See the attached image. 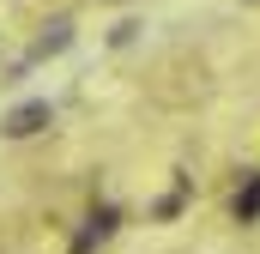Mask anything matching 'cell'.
Masks as SVG:
<instances>
[{"mask_svg":"<svg viewBox=\"0 0 260 254\" xmlns=\"http://www.w3.org/2000/svg\"><path fill=\"white\" fill-rule=\"evenodd\" d=\"M43 127H55V103L49 97H24L0 115V139H37Z\"/></svg>","mask_w":260,"mask_h":254,"instance_id":"1","label":"cell"},{"mask_svg":"<svg viewBox=\"0 0 260 254\" xmlns=\"http://www.w3.org/2000/svg\"><path fill=\"white\" fill-rule=\"evenodd\" d=\"M115 224H121V212H115V206L91 212V218H85V230H79V242H73V254H91L97 242H103V236H109V230H115Z\"/></svg>","mask_w":260,"mask_h":254,"instance_id":"2","label":"cell"},{"mask_svg":"<svg viewBox=\"0 0 260 254\" xmlns=\"http://www.w3.org/2000/svg\"><path fill=\"white\" fill-rule=\"evenodd\" d=\"M67 49H73V18H49L30 55H37V61H49V55H67Z\"/></svg>","mask_w":260,"mask_h":254,"instance_id":"3","label":"cell"},{"mask_svg":"<svg viewBox=\"0 0 260 254\" xmlns=\"http://www.w3.org/2000/svg\"><path fill=\"white\" fill-rule=\"evenodd\" d=\"M254 218H260V176H248L236 194V224H254Z\"/></svg>","mask_w":260,"mask_h":254,"instance_id":"4","label":"cell"},{"mask_svg":"<svg viewBox=\"0 0 260 254\" xmlns=\"http://www.w3.org/2000/svg\"><path fill=\"white\" fill-rule=\"evenodd\" d=\"M139 30H145L139 18H121V24L109 30V49H127V43H133V37H139Z\"/></svg>","mask_w":260,"mask_h":254,"instance_id":"5","label":"cell"}]
</instances>
